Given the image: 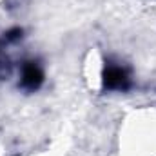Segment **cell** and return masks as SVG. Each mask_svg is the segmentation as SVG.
<instances>
[{
    "label": "cell",
    "instance_id": "2",
    "mask_svg": "<svg viewBox=\"0 0 156 156\" xmlns=\"http://www.w3.org/2000/svg\"><path fill=\"white\" fill-rule=\"evenodd\" d=\"M42 82H44V73L38 67V64L26 62L24 67H22V87H26L29 91H35V89L40 87Z\"/></svg>",
    "mask_w": 156,
    "mask_h": 156
},
{
    "label": "cell",
    "instance_id": "1",
    "mask_svg": "<svg viewBox=\"0 0 156 156\" xmlns=\"http://www.w3.org/2000/svg\"><path fill=\"white\" fill-rule=\"evenodd\" d=\"M104 87L111 91H122L129 87V75L120 66H107L104 69Z\"/></svg>",
    "mask_w": 156,
    "mask_h": 156
},
{
    "label": "cell",
    "instance_id": "3",
    "mask_svg": "<svg viewBox=\"0 0 156 156\" xmlns=\"http://www.w3.org/2000/svg\"><path fill=\"white\" fill-rule=\"evenodd\" d=\"M22 35V29H13V31H9V35H7V38H18Z\"/></svg>",
    "mask_w": 156,
    "mask_h": 156
}]
</instances>
